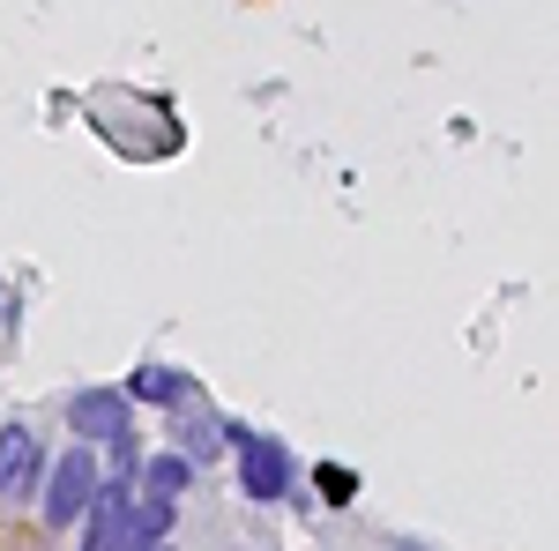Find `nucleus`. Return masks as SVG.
Masks as SVG:
<instances>
[{"instance_id":"11","label":"nucleus","mask_w":559,"mask_h":551,"mask_svg":"<svg viewBox=\"0 0 559 551\" xmlns=\"http://www.w3.org/2000/svg\"><path fill=\"white\" fill-rule=\"evenodd\" d=\"M395 551H432V544L426 537H395Z\"/></svg>"},{"instance_id":"4","label":"nucleus","mask_w":559,"mask_h":551,"mask_svg":"<svg viewBox=\"0 0 559 551\" xmlns=\"http://www.w3.org/2000/svg\"><path fill=\"white\" fill-rule=\"evenodd\" d=\"M68 424H75V440H97V447H120L128 440V395L120 387H83L75 403H68Z\"/></svg>"},{"instance_id":"1","label":"nucleus","mask_w":559,"mask_h":551,"mask_svg":"<svg viewBox=\"0 0 559 551\" xmlns=\"http://www.w3.org/2000/svg\"><path fill=\"white\" fill-rule=\"evenodd\" d=\"M224 440L239 447V492L247 500H284L299 484V463H292L284 440H269V432H254V424H239V418H224Z\"/></svg>"},{"instance_id":"8","label":"nucleus","mask_w":559,"mask_h":551,"mask_svg":"<svg viewBox=\"0 0 559 551\" xmlns=\"http://www.w3.org/2000/svg\"><path fill=\"white\" fill-rule=\"evenodd\" d=\"M173 522H179L173 500H150V492H142V500H134V544H165Z\"/></svg>"},{"instance_id":"7","label":"nucleus","mask_w":559,"mask_h":551,"mask_svg":"<svg viewBox=\"0 0 559 551\" xmlns=\"http://www.w3.org/2000/svg\"><path fill=\"white\" fill-rule=\"evenodd\" d=\"M142 484H150V500H173V507H179V492L194 484V463H187V455H150Z\"/></svg>"},{"instance_id":"12","label":"nucleus","mask_w":559,"mask_h":551,"mask_svg":"<svg viewBox=\"0 0 559 551\" xmlns=\"http://www.w3.org/2000/svg\"><path fill=\"white\" fill-rule=\"evenodd\" d=\"M134 551H173V544H134Z\"/></svg>"},{"instance_id":"3","label":"nucleus","mask_w":559,"mask_h":551,"mask_svg":"<svg viewBox=\"0 0 559 551\" xmlns=\"http://www.w3.org/2000/svg\"><path fill=\"white\" fill-rule=\"evenodd\" d=\"M83 551H134V484L128 477H105V484H97Z\"/></svg>"},{"instance_id":"5","label":"nucleus","mask_w":559,"mask_h":551,"mask_svg":"<svg viewBox=\"0 0 559 551\" xmlns=\"http://www.w3.org/2000/svg\"><path fill=\"white\" fill-rule=\"evenodd\" d=\"M38 477H45L38 432L8 418V424H0V500H23V492H38Z\"/></svg>"},{"instance_id":"2","label":"nucleus","mask_w":559,"mask_h":551,"mask_svg":"<svg viewBox=\"0 0 559 551\" xmlns=\"http://www.w3.org/2000/svg\"><path fill=\"white\" fill-rule=\"evenodd\" d=\"M90 500H97V455H90V447L45 463V522H52V529H68L75 514H90Z\"/></svg>"},{"instance_id":"10","label":"nucleus","mask_w":559,"mask_h":551,"mask_svg":"<svg viewBox=\"0 0 559 551\" xmlns=\"http://www.w3.org/2000/svg\"><path fill=\"white\" fill-rule=\"evenodd\" d=\"M179 440H187V463H202V455H216V440H224V418H179Z\"/></svg>"},{"instance_id":"9","label":"nucleus","mask_w":559,"mask_h":551,"mask_svg":"<svg viewBox=\"0 0 559 551\" xmlns=\"http://www.w3.org/2000/svg\"><path fill=\"white\" fill-rule=\"evenodd\" d=\"M313 492H321L329 507H350V500H358V477H350L344 463H321L313 469Z\"/></svg>"},{"instance_id":"6","label":"nucleus","mask_w":559,"mask_h":551,"mask_svg":"<svg viewBox=\"0 0 559 551\" xmlns=\"http://www.w3.org/2000/svg\"><path fill=\"white\" fill-rule=\"evenodd\" d=\"M120 395H128V403H157V410H173V403H187V395H194V381H187V373H173V366H142Z\"/></svg>"}]
</instances>
